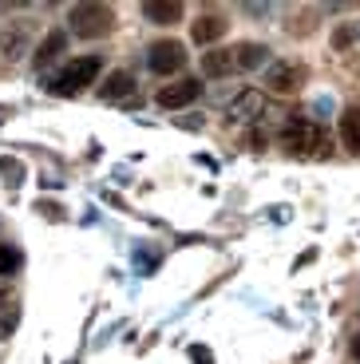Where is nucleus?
<instances>
[{
	"label": "nucleus",
	"instance_id": "1",
	"mask_svg": "<svg viewBox=\"0 0 360 364\" xmlns=\"http://www.w3.org/2000/svg\"><path fill=\"white\" fill-rule=\"evenodd\" d=\"M68 28H72L80 40H100L115 28V12L107 4H75L68 12Z\"/></svg>",
	"mask_w": 360,
	"mask_h": 364
},
{
	"label": "nucleus",
	"instance_id": "8",
	"mask_svg": "<svg viewBox=\"0 0 360 364\" xmlns=\"http://www.w3.org/2000/svg\"><path fill=\"white\" fill-rule=\"evenodd\" d=\"M63 48H68V36H63L60 28H52V32H48L44 40H40V48H36V55H32V64L40 68V72H44L48 64H52L55 55H63Z\"/></svg>",
	"mask_w": 360,
	"mask_h": 364
},
{
	"label": "nucleus",
	"instance_id": "20",
	"mask_svg": "<svg viewBox=\"0 0 360 364\" xmlns=\"http://www.w3.org/2000/svg\"><path fill=\"white\" fill-rule=\"evenodd\" d=\"M190 360H194V364H214V360H210V348H206V345H194V348H190Z\"/></svg>",
	"mask_w": 360,
	"mask_h": 364
},
{
	"label": "nucleus",
	"instance_id": "21",
	"mask_svg": "<svg viewBox=\"0 0 360 364\" xmlns=\"http://www.w3.org/2000/svg\"><path fill=\"white\" fill-rule=\"evenodd\" d=\"M179 127H190V131H198V127H202V115H186V119H179Z\"/></svg>",
	"mask_w": 360,
	"mask_h": 364
},
{
	"label": "nucleus",
	"instance_id": "6",
	"mask_svg": "<svg viewBox=\"0 0 360 364\" xmlns=\"http://www.w3.org/2000/svg\"><path fill=\"white\" fill-rule=\"evenodd\" d=\"M198 95H202V80H179V83H166V87L154 95V103L166 107V111H179V107H186V103H194Z\"/></svg>",
	"mask_w": 360,
	"mask_h": 364
},
{
	"label": "nucleus",
	"instance_id": "4",
	"mask_svg": "<svg viewBox=\"0 0 360 364\" xmlns=\"http://www.w3.org/2000/svg\"><path fill=\"white\" fill-rule=\"evenodd\" d=\"M147 68H151L154 75H174L186 68V48L179 44V40H154L151 48H147Z\"/></svg>",
	"mask_w": 360,
	"mask_h": 364
},
{
	"label": "nucleus",
	"instance_id": "15",
	"mask_svg": "<svg viewBox=\"0 0 360 364\" xmlns=\"http://www.w3.org/2000/svg\"><path fill=\"white\" fill-rule=\"evenodd\" d=\"M131 91H135V75H131V72H115V75H111V80L100 87V95L111 103V100H119V95H131Z\"/></svg>",
	"mask_w": 360,
	"mask_h": 364
},
{
	"label": "nucleus",
	"instance_id": "14",
	"mask_svg": "<svg viewBox=\"0 0 360 364\" xmlns=\"http://www.w3.org/2000/svg\"><path fill=\"white\" fill-rule=\"evenodd\" d=\"M341 143L349 146L352 155H360V107L341 115Z\"/></svg>",
	"mask_w": 360,
	"mask_h": 364
},
{
	"label": "nucleus",
	"instance_id": "16",
	"mask_svg": "<svg viewBox=\"0 0 360 364\" xmlns=\"http://www.w3.org/2000/svg\"><path fill=\"white\" fill-rule=\"evenodd\" d=\"M0 178H4V186H12V191H16L20 182H24V166L16 163V159H0Z\"/></svg>",
	"mask_w": 360,
	"mask_h": 364
},
{
	"label": "nucleus",
	"instance_id": "18",
	"mask_svg": "<svg viewBox=\"0 0 360 364\" xmlns=\"http://www.w3.org/2000/svg\"><path fill=\"white\" fill-rule=\"evenodd\" d=\"M16 325H20V309H16V305H9V309L0 313V341H9L12 333H16Z\"/></svg>",
	"mask_w": 360,
	"mask_h": 364
},
{
	"label": "nucleus",
	"instance_id": "12",
	"mask_svg": "<svg viewBox=\"0 0 360 364\" xmlns=\"http://www.w3.org/2000/svg\"><path fill=\"white\" fill-rule=\"evenodd\" d=\"M226 36V20L222 16H198L194 28H190V40H198V44H214V40Z\"/></svg>",
	"mask_w": 360,
	"mask_h": 364
},
{
	"label": "nucleus",
	"instance_id": "11",
	"mask_svg": "<svg viewBox=\"0 0 360 364\" xmlns=\"http://www.w3.org/2000/svg\"><path fill=\"white\" fill-rule=\"evenodd\" d=\"M24 48H28V24L4 28V36H0V55H4V60H20Z\"/></svg>",
	"mask_w": 360,
	"mask_h": 364
},
{
	"label": "nucleus",
	"instance_id": "2",
	"mask_svg": "<svg viewBox=\"0 0 360 364\" xmlns=\"http://www.w3.org/2000/svg\"><path fill=\"white\" fill-rule=\"evenodd\" d=\"M100 68H103L100 55H80V60H72L63 72H55V80H48V87H52L55 95H80V91L100 75Z\"/></svg>",
	"mask_w": 360,
	"mask_h": 364
},
{
	"label": "nucleus",
	"instance_id": "9",
	"mask_svg": "<svg viewBox=\"0 0 360 364\" xmlns=\"http://www.w3.org/2000/svg\"><path fill=\"white\" fill-rule=\"evenodd\" d=\"M151 24H179L182 20V0H147L143 4Z\"/></svg>",
	"mask_w": 360,
	"mask_h": 364
},
{
	"label": "nucleus",
	"instance_id": "10",
	"mask_svg": "<svg viewBox=\"0 0 360 364\" xmlns=\"http://www.w3.org/2000/svg\"><path fill=\"white\" fill-rule=\"evenodd\" d=\"M202 72L214 75V80H222V75H234L238 64H234V52H226V48H214V52L202 55Z\"/></svg>",
	"mask_w": 360,
	"mask_h": 364
},
{
	"label": "nucleus",
	"instance_id": "22",
	"mask_svg": "<svg viewBox=\"0 0 360 364\" xmlns=\"http://www.w3.org/2000/svg\"><path fill=\"white\" fill-rule=\"evenodd\" d=\"M352 356L360 360V333H356V341H352Z\"/></svg>",
	"mask_w": 360,
	"mask_h": 364
},
{
	"label": "nucleus",
	"instance_id": "3",
	"mask_svg": "<svg viewBox=\"0 0 360 364\" xmlns=\"http://www.w3.org/2000/svg\"><path fill=\"white\" fill-rule=\"evenodd\" d=\"M281 146L293 159H309V155H324V131L317 123H289L281 131Z\"/></svg>",
	"mask_w": 360,
	"mask_h": 364
},
{
	"label": "nucleus",
	"instance_id": "7",
	"mask_svg": "<svg viewBox=\"0 0 360 364\" xmlns=\"http://www.w3.org/2000/svg\"><path fill=\"white\" fill-rule=\"evenodd\" d=\"M265 75H270V87L281 91V95H293V91H301V83H305V68L301 64H273Z\"/></svg>",
	"mask_w": 360,
	"mask_h": 364
},
{
	"label": "nucleus",
	"instance_id": "23",
	"mask_svg": "<svg viewBox=\"0 0 360 364\" xmlns=\"http://www.w3.org/2000/svg\"><path fill=\"white\" fill-rule=\"evenodd\" d=\"M4 297H9V289H0V305H4Z\"/></svg>",
	"mask_w": 360,
	"mask_h": 364
},
{
	"label": "nucleus",
	"instance_id": "19",
	"mask_svg": "<svg viewBox=\"0 0 360 364\" xmlns=\"http://www.w3.org/2000/svg\"><path fill=\"white\" fill-rule=\"evenodd\" d=\"M349 44H352V28H337V32H333V48L341 52V48H349Z\"/></svg>",
	"mask_w": 360,
	"mask_h": 364
},
{
	"label": "nucleus",
	"instance_id": "17",
	"mask_svg": "<svg viewBox=\"0 0 360 364\" xmlns=\"http://www.w3.org/2000/svg\"><path fill=\"white\" fill-rule=\"evenodd\" d=\"M20 265H24V254H20L16 246H0V277H9V273H16Z\"/></svg>",
	"mask_w": 360,
	"mask_h": 364
},
{
	"label": "nucleus",
	"instance_id": "13",
	"mask_svg": "<svg viewBox=\"0 0 360 364\" xmlns=\"http://www.w3.org/2000/svg\"><path fill=\"white\" fill-rule=\"evenodd\" d=\"M234 64H238V72H253V68L270 64V48H261V44L238 48V52H234Z\"/></svg>",
	"mask_w": 360,
	"mask_h": 364
},
{
	"label": "nucleus",
	"instance_id": "5",
	"mask_svg": "<svg viewBox=\"0 0 360 364\" xmlns=\"http://www.w3.org/2000/svg\"><path fill=\"white\" fill-rule=\"evenodd\" d=\"M230 123H258L261 115H265V95H261L258 87H245L234 95V103H230Z\"/></svg>",
	"mask_w": 360,
	"mask_h": 364
}]
</instances>
